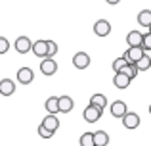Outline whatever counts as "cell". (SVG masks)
Here are the masks:
<instances>
[{
    "instance_id": "obj_5",
    "label": "cell",
    "mask_w": 151,
    "mask_h": 146,
    "mask_svg": "<svg viewBox=\"0 0 151 146\" xmlns=\"http://www.w3.org/2000/svg\"><path fill=\"white\" fill-rule=\"evenodd\" d=\"M40 71H42V75H46V77H50V75H54L58 71V64L54 62V58H44V60L40 62Z\"/></svg>"
},
{
    "instance_id": "obj_12",
    "label": "cell",
    "mask_w": 151,
    "mask_h": 146,
    "mask_svg": "<svg viewBox=\"0 0 151 146\" xmlns=\"http://www.w3.org/2000/svg\"><path fill=\"white\" fill-rule=\"evenodd\" d=\"M15 92V83L12 79H2L0 81V94L2 96H12Z\"/></svg>"
},
{
    "instance_id": "obj_15",
    "label": "cell",
    "mask_w": 151,
    "mask_h": 146,
    "mask_svg": "<svg viewBox=\"0 0 151 146\" xmlns=\"http://www.w3.org/2000/svg\"><path fill=\"white\" fill-rule=\"evenodd\" d=\"M42 125H46L50 131L55 133V131L59 129V119H58V115H55V113H48V115L42 119Z\"/></svg>"
},
{
    "instance_id": "obj_23",
    "label": "cell",
    "mask_w": 151,
    "mask_h": 146,
    "mask_svg": "<svg viewBox=\"0 0 151 146\" xmlns=\"http://www.w3.org/2000/svg\"><path fill=\"white\" fill-rule=\"evenodd\" d=\"M122 71H124L126 75H128L130 79H134V77L138 75V71H140V69H138V65H136V64H132V62H128V64H126V68L122 69Z\"/></svg>"
},
{
    "instance_id": "obj_24",
    "label": "cell",
    "mask_w": 151,
    "mask_h": 146,
    "mask_svg": "<svg viewBox=\"0 0 151 146\" xmlns=\"http://www.w3.org/2000/svg\"><path fill=\"white\" fill-rule=\"evenodd\" d=\"M38 135H40L42 139H52V137H54V131H50L46 125L40 123V127H38Z\"/></svg>"
},
{
    "instance_id": "obj_17",
    "label": "cell",
    "mask_w": 151,
    "mask_h": 146,
    "mask_svg": "<svg viewBox=\"0 0 151 146\" xmlns=\"http://www.w3.org/2000/svg\"><path fill=\"white\" fill-rule=\"evenodd\" d=\"M138 23H140L142 27H151V10H142L140 14H138Z\"/></svg>"
},
{
    "instance_id": "obj_28",
    "label": "cell",
    "mask_w": 151,
    "mask_h": 146,
    "mask_svg": "<svg viewBox=\"0 0 151 146\" xmlns=\"http://www.w3.org/2000/svg\"><path fill=\"white\" fill-rule=\"evenodd\" d=\"M105 2H107V4H119L121 0H105Z\"/></svg>"
},
{
    "instance_id": "obj_14",
    "label": "cell",
    "mask_w": 151,
    "mask_h": 146,
    "mask_svg": "<svg viewBox=\"0 0 151 146\" xmlns=\"http://www.w3.org/2000/svg\"><path fill=\"white\" fill-rule=\"evenodd\" d=\"M44 108H46V112H48V113H59V112H61V110H59V96L46 98Z\"/></svg>"
},
{
    "instance_id": "obj_25",
    "label": "cell",
    "mask_w": 151,
    "mask_h": 146,
    "mask_svg": "<svg viewBox=\"0 0 151 146\" xmlns=\"http://www.w3.org/2000/svg\"><path fill=\"white\" fill-rule=\"evenodd\" d=\"M144 50L145 52H151V31H147V33H144Z\"/></svg>"
},
{
    "instance_id": "obj_9",
    "label": "cell",
    "mask_w": 151,
    "mask_h": 146,
    "mask_svg": "<svg viewBox=\"0 0 151 146\" xmlns=\"http://www.w3.org/2000/svg\"><path fill=\"white\" fill-rule=\"evenodd\" d=\"M33 79H35V73L31 68H19L17 69V83L29 85V83H33Z\"/></svg>"
},
{
    "instance_id": "obj_30",
    "label": "cell",
    "mask_w": 151,
    "mask_h": 146,
    "mask_svg": "<svg viewBox=\"0 0 151 146\" xmlns=\"http://www.w3.org/2000/svg\"><path fill=\"white\" fill-rule=\"evenodd\" d=\"M149 31H151V27H149Z\"/></svg>"
},
{
    "instance_id": "obj_8",
    "label": "cell",
    "mask_w": 151,
    "mask_h": 146,
    "mask_svg": "<svg viewBox=\"0 0 151 146\" xmlns=\"http://www.w3.org/2000/svg\"><path fill=\"white\" fill-rule=\"evenodd\" d=\"M73 65L77 69H86L90 65V56L86 52H77L73 56Z\"/></svg>"
},
{
    "instance_id": "obj_21",
    "label": "cell",
    "mask_w": 151,
    "mask_h": 146,
    "mask_svg": "<svg viewBox=\"0 0 151 146\" xmlns=\"http://www.w3.org/2000/svg\"><path fill=\"white\" fill-rule=\"evenodd\" d=\"M81 146H96V140H94V133H84L81 135Z\"/></svg>"
},
{
    "instance_id": "obj_29",
    "label": "cell",
    "mask_w": 151,
    "mask_h": 146,
    "mask_svg": "<svg viewBox=\"0 0 151 146\" xmlns=\"http://www.w3.org/2000/svg\"><path fill=\"white\" fill-rule=\"evenodd\" d=\"M149 115H151V104H149Z\"/></svg>"
},
{
    "instance_id": "obj_4",
    "label": "cell",
    "mask_w": 151,
    "mask_h": 146,
    "mask_svg": "<svg viewBox=\"0 0 151 146\" xmlns=\"http://www.w3.org/2000/svg\"><path fill=\"white\" fill-rule=\"evenodd\" d=\"M109 112H111V115H113V117H117V119H122V117L128 113V108H126V104H124L122 100H115L113 104H111Z\"/></svg>"
},
{
    "instance_id": "obj_7",
    "label": "cell",
    "mask_w": 151,
    "mask_h": 146,
    "mask_svg": "<svg viewBox=\"0 0 151 146\" xmlns=\"http://www.w3.org/2000/svg\"><path fill=\"white\" fill-rule=\"evenodd\" d=\"M94 33H96L98 37H107V35L111 33V23L107 21V19H98V21L94 23Z\"/></svg>"
},
{
    "instance_id": "obj_16",
    "label": "cell",
    "mask_w": 151,
    "mask_h": 146,
    "mask_svg": "<svg viewBox=\"0 0 151 146\" xmlns=\"http://www.w3.org/2000/svg\"><path fill=\"white\" fill-rule=\"evenodd\" d=\"M73 98L71 96H59V110H61V113H69L71 110H73Z\"/></svg>"
},
{
    "instance_id": "obj_6",
    "label": "cell",
    "mask_w": 151,
    "mask_h": 146,
    "mask_svg": "<svg viewBox=\"0 0 151 146\" xmlns=\"http://www.w3.org/2000/svg\"><path fill=\"white\" fill-rule=\"evenodd\" d=\"M122 125H124V129H138L140 127V115L136 112H128L122 117Z\"/></svg>"
},
{
    "instance_id": "obj_20",
    "label": "cell",
    "mask_w": 151,
    "mask_h": 146,
    "mask_svg": "<svg viewBox=\"0 0 151 146\" xmlns=\"http://www.w3.org/2000/svg\"><path fill=\"white\" fill-rule=\"evenodd\" d=\"M136 65H138V69H140V71H147V69H151V56L145 52V56L140 58V60L136 62Z\"/></svg>"
},
{
    "instance_id": "obj_19",
    "label": "cell",
    "mask_w": 151,
    "mask_h": 146,
    "mask_svg": "<svg viewBox=\"0 0 151 146\" xmlns=\"http://www.w3.org/2000/svg\"><path fill=\"white\" fill-rule=\"evenodd\" d=\"M90 104H94V106H100V108H103V110H105V106H107V96H103V94L96 92V94H92V98H90Z\"/></svg>"
},
{
    "instance_id": "obj_18",
    "label": "cell",
    "mask_w": 151,
    "mask_h": 146,
    "mask_svg": "<svg viewBox=\"0 0 151 146\" xmlns=\"http://www.w3.org/2000/svg\"><path fill=\"white\" fill-rule=\"evenodd\" d=\"M94 140H96V146H107L109 144V135L105 131H96L94 133Z\"/></svg>"
},
{
    "instance_id": "obj_1",
    "label": "cell",
    "mask_w": 151,
    "mask_h": 146,
    "mask_svg": "<svg viewBox=\"0 0 151 146\" xmlns=\"http://www.w3.org/2000/svg\"><path fill=\"white\" fill-rule=\"evenodd\" d=\"M101 113H103V108L94 106V104H88L86 110L82 112V115H84V121H88V123H96V121H100Z\"/></svg>"
},
{
    "instance_id": "obj_26",
    "label": "cell",
    "mask_w": 151,
    "mask_h": 146,
    "mask_svg": "<svg viewBox=\"0 0 151 146\" xmlns=\"http://www.w3.org/2000/svg\"><path fill=\"white\" fill-rule=\"evenodd\" d=\"M58 54V44L54 41H48V58H54Z\"/></svg>"
},
{
    "instance_id": "obj_27",
    "label": "cell",
    "mask_w": 151,
    "mask_h": 146,
    "mask_svg": "<svg viewBox=\"0 0 151 146\" xmlns=\"http://www.w3.org/2000/svg\"><path fill=\"white\" fill-rule=\"evenodd\" d=\"M8 48H10V42H8L6 37H0V54H6Z\"/></svg>"
},
{
    "instance_id": "obj_2",
    "label": "cell",
    "mask_w": 151,
    "mask_h": 146,
    "mask_svg": "<svg viewBox=\"0 0 151 146\" xmlns=\"http://www.w3.org/2000/svg\"><path fill=\"white\" fill-rule=\"evenodd\" d=\"M122 56H124L128 62L136 64L140 58H144V56H145V50H144V46H128V50H126Z\"/></svg>"
},
{
    "instance_id": "obj_22",
    "label": "cell",
    "mask_w": 151,
    "mask_h": 146,
    "mask_svg": "<svg viewBox=\"0 0 151 146\" xmlns=\"http://www.w3.org/2000/svg\"><path fill=\"white\" fill-rule=\"evenodd\" d=\"M126 64H128V60H126L124 56H122V58H117V60H113V69H115V73L122 71V69L126 68Z\"/></svg>"
},
{
    "instance_id": "obj_11",
    "label": "cell",
    "mask_w": 151,
    "mask_h": 146,
    "mask_svg": "<svg viewBox=\"0 0 151 146\" xmlns=\"http://www.w3.org/2000/svg\"><path fill=\"white\" fill-rule=\"evenodd\" d=\"M130 81H132V79H130L124 71L115 73V77H113V83H115V86H117V89H128Z\"/></svg>"
},
{
    "instance_id": "obj_13",
    "label": "cell",
    "mask_w": 151,
    "mask_h": 146,
    "mask_svg": "<svg viewBox=\"0 0 151 146\" xmlns=\"http://www.w3.org/2000/svg\"><path fill=\"white\" fill-rule=\"evenodd\" d=\"M126 42H128V46H142L144 44V33H140V31H130V33L126 35Z\"/></svg>"
},
{
    "instance_id": "obj_10",
    "label": "cell",
    "mask_w": 151,
    "mask_h": 146,
    "mask_svg": "<svg viewBox=\"0 0 151 146\" xmlns=\"http://www.w3.org/2000/svg\"><path fill=\"white\" fill-rule=\"evenodd\" d=\"M33 54L38 58H48V41H37L33 42Z\"/></svg>"
},
{
    "instance_id": "obj_3",
    "label": "cell",
    "mask_w": 151,
    "mask_h": 146,
    "mask_svg": "<svg viewBox=\"0 0 151 146\" xmlns=\"http://www.w3.org/2000/svg\"><path fill=\"white\" fill-rule=\"evenodd\" d=\"M14 46H15V52H19V54H27L33 50V42H31L29 37H17Z\"/></svg>"
}]
</instances>
